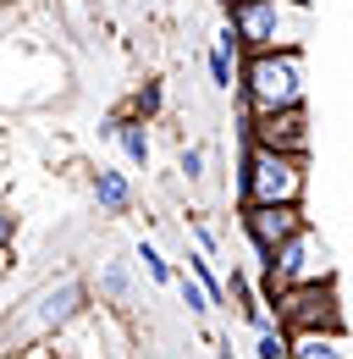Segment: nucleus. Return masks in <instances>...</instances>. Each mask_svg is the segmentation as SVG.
I'll return each mask as SVG.
<instances>
[{"mask_svg": "<svg viewBox=\"0 0 353 359\" xmlns=\"http://www.w3.org/2000/svg\"><path fill=\"white\" fill-rule=\"evenodd\" d=\"M243 111H287L304 105V50H249L237 72Z\"/></svg>", "mask_w": 353, "mask_h": 359, "instance_id": "f257e3e1", "label": "nucleus"}, {"mask_svg": "<svg viewBox=\"0 0 353 359\" xmlns=\"http://www.w3.org/2000/svg\"><path fill=\"white\" fill-rule=\"evenodd\" d=\"M309 0H237L232 22L243 34V55L249 50H298L309 39Z\"/></svg>", "mask_w": 353, "mask_h": 359, "instance_id": "f03ea898", "label": "nucleus"}, {"mask_svg": "<svg viewBox=\"0 0 353 359\" xmlns=\"http://www.w3.org/2000/svg\"><path fill=\"white\" fill-rule=\"evenodd\" d=\"M304 155L249 144L243 149V205H304Z\"/></svg>", "mask_w": 353, "mask_h": 359, "instance_id": "7ed1b4c3", "label": "nucleus"}, {"mask_svg": "<svg viewBox=\"0 0 353 359\" xmlns=\"http://www.w3.org/2000/svg\"><path fill=\"white\" fill-rule=\"evenodd\" d=\"M270 310L287 332H342V299H337V282H293V287H276L270 293Z\"/></svg>", "mask_w": 353, "mask_h": 359, "instance_id": "20e7f679", "label": "nucleus"}, {"mask_svg": "<svg viewBox=\"0 0 353 359\" xmlns=\"http://www.w3.org/2000/svg\"><path fill=\"white\" fill-rule=\"evenodd\" d=\"M260 271H265V299H270L276 287H293V282H326V276H331V249H326V238L304 222L276 255H265Z\"/></svg>", "mask_w": 353, "mask_h": 359, "instance_id": "39448f33", "label": "nucleus"}, {"mask_svg": "<svg viewBox=\"0 0 353 359\" xmlns=\"http://www.w3.org/2000/svg\"><path fill=\"white\" fill-rule=\"evenodd\" d=\"M304 205H243V238L254 243V255H276L298 226H304Z\"/></svg>", "mask_w": 353, "mask_h": 359, "instance_id": "423d86ee", "label": "nucleus"}, {"mask_svg": "<svg viewBox=\"0 0 353 359\" xmlns=\"http://www.w3.org/2000/svg\"><path fill=\"white\" fill-rule=\"evenodd\" d=\"M243 128H249V144H270V149L309 155V116H304V105H287V111H243Z\"/></svg>", "mask_w": 353, "mask_h": 359, "instance_id": "0eeeda50", "label": "nucleus"}, {"mask_svg": "<svg viewBox=\"0 0 353 359\" xmlns=\"http://www.w3.org/2000/svg\"><path fill=\"white\" fill-rule=\"evenodd\" d=\"M83 299H88L83 282H55V287H44L39 299L28 304V332H61L67 320L83 315Z\"/></svg>", "mask_w": 353, "mask_h": 359, "instance_id": "6e6552de", "label": "nucleus"}, {"mask_svg": "<svg viewBox=\"0 0 353 359\" xmlns=\"http://www.w3.org/2000/svg\"><path fill=\"white\" fill-rule=\"evenodd\" d=\"M144 122H149V116H138V111H132V116H105V128H99V133L116 138V144H122V155H127L132 166H149V128H144Z\"/></svg>", "mask_w": 353, "mask_h": 359, "instance_id": "1a4fd4ad", "label": "nucleus"}, {"mask_svg": "<svg viewBox=\"0 0 353 359\" xmlns=\"http://www.w3.org/2000/svg\"><path fill=\"white\" fill-rule=\"evenodd\" d=\"M88 188H94V205H99L105 216H122V210H132V182L122 177V172L99 166V172L88 177Z\"/></svg>", "mask_w": 353, "mask_h": 359, "instance_id": "9d476101", "label": "nucleus"}, {"mask_svg": "<svg viewBox=\"0 0 353 359\" xmlns=\"http://www.w3.org/2000/svg\"><path fill=\"white\" fill-rule=\"evenodd\" d=\"M293 359H348L342 332H293Z\"/></svg>", "mask_w": 353, "mask_h": 359, "instance_id": "9b49d317", "label": "nucleus"}, {"mask_svg": "<svg viewBox=\"0 0 353 359\" xmlns=\"http://www.w3.org/2000/svg\"><path fill=\"white\" fill-rule=\"evenodd\" d=\"M254 359H293V332L282 320H270L254 332Z\"/></svg>", "mask_w": 353, "mask_h": 359, "instance_id": "f8f14e48", "label": "nucleus"}, {"mask_svg": "<svg viewBox=\"0 0 353 359\" xmlns=\"http://www.w3.org/2000/svg\"><path fill=\"white\" fill-rule=\"evenodd\" d=\"M132 260H138V266H144V276H149V282H155V287H166V282H176V271H172V260H166V255H160V249H155V243H149V238H138V249H132Z\"/></svg>", "mask_w": 353, "mask_h": 359, "instance_id": "ddd939ff", "label": "nucleus"}, {"mask_svg": "<svg viewBox=\"0 0 353 359\" xmlns=\"http://www.w3.org/2000/svg\"><path fill=\"white\" fill-rule=\"evenodd\" d=\"M99 293H105L111 304H132V276H127L122 260H105V266H99Z\"/></svg>", "mask_w": 353, "mask_h": 359, "instance_id": "4468645a", "label": "nucleus"}, {"mask_svg": "<svg viewBox=\"0 0 353 359\" xmlns=\"http://www.w3.org/2000/svg\"><path fill=\"white\" fill-rule=\"evenodd\" d=\"M176 293H182V304H188V315H210L216 310V299H210V287L188 271V276H176Z\"/></svg>", "mask_w": 353, "mask_h": 359, "instance_id": "2eb2a0df", "label": "nucleus"}, {"mask_svg": "<svg viewBox=\"0 0 353 359\" xmlns=\"http://www.w3.org/2000/svg\"><path fill=\"white\" fill-rule=\"evenodd\" d=\"M210 260H216V255H205V249H199V255H188V271L210 287V299H216V304H226V282L216 276V266H210Z\"/></svg>", "mask_w": 353, "mask_h": 359, "instance_id": "dca6fc26", "label": "nucleus"}, {"mask_svg": "<svg viewBox=\"0 0 353 359\" xmlns=\"http://www.w3.org/2000/svg\"><path fill=\"white\" fill-rule=\"evenodd\" d=\"M160 105H166L160 83H144V89L132 94V111H138V116H160Z\"/></svg>", "mask_w": 353, "mask_h": 359, "instance_id": "f3484780", "label": "nucleus"}, {"mask_svg": "<svg viewBox=\"0 0 353 359\" xmlns=\"http://www.w3.org/2000/svg\"><path fill=\"white\" fill-rule=\"evenodd\" d=\"M176 172H182L188 182H199V177H205V149H193V144H188V149L176 155Z\"/></svg>", "mask_w": 353, "mask_h": 359, "instance_id": "a211bd4d", "label": "nucleus"}, {"mask_svg": "<svg viewBox=\"0 0 353 359\" xmlns=\"http://www.w3.org/2000/svg\"><path fill=\"white\" fill-rule=\"evenodd\" d=\"M210 83H216V89H232V55H226V50H210Z\"/></svg>", "mask_w": 353, "mask_h": 359, "instance_id": "6ab92c4d", "label": "nucleus"}, {"mask_svg": "<svg viewBox=\"0 0 353 359\" xmlns=\"http://www.w3.org/2000/svg\"><path fill=\"white\" fill-rule=\"evenodd\" d=\"M193 238H199V249H205V255H216L221 243H216V232H210V226H193Z\"/></svg>", "mask_w": 353, "mask_h": 359, "instance_id": "aec40b11", "label": "nucleus"}, {"mask_svg": "<svg viewBox=\"0 0 353 359\" xmlns=\"http://www.w3.org/2000/svg\"><path fill=\"white\" fill-rule=\"evenodd\" d=\"M216 359H237V354H232V343H226V337H216Z\"/></svg>", "mask_w": 353, "mask_h": 359, "instance_id": "412c9836", "label": "nucleus"}]
</instances>
